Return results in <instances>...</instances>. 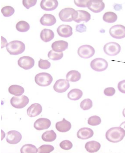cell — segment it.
Returning <instances> with one entry per match:
<instances>
[{
	"instance_id": "11",
	"label": "cell",
	"mask_w": 125,
	"mask_h": 153,
	"mask_svg": "<svg viewBox=\"0 0 125 153\" xmlns=\"http://www.w3.org/2000/svg\"><path fill=\"white\" fill-rule=\"evenodd\" d=\"M34 60L32 57L29 56H24L20 57L18 61V65L25 70H29L34 66Z\"/></svg>"
},
{
	"instance_id": "43",
	"label": "cell",
	"mask_w": 125,
	"mask_h": 153,
	"mask_svg": "<svg viewBox=\"0 0 125 153\" xmlns=\"http://www.w3.org/2000/svg\"><path fill=\"white\" fill-rule=\"evenodd\" d=\"M86 26L83 24L77 25L76 26V31L80 33L86 32Z\"/></svg>"
},
{
	"instance_id": "21",
	"label": "cell",
	"mask_w": 125,
	"mask_h": 153,
	"mask_svg": "<svg viewBox=\"0 0 125 153\" xmlns=\"http://www.w3.org/2000/svg\"><path fill=\"white\" fill-rule=\"evenodd\" d=\"M55 127L59 131L65 132L69 131L71 128V125L69 121L63 118L62 121L57 122Z\"/></svg>"
},
{
	"instance_id": "10",
	"label": "cell",
	"mask_w": 125,
	"mask_h": 153,
	"mask_svg": "<svg viewBox=\"0 0 125 153\" xmlns=\"http://www.w3.org/2000/svg\"><path fill=\"white\" fill-rule=\"evenodd\" d=\"M105 5L102 0H89L87 3V7L90 11L95 13L101 12L104 8Z\"/></svg>"
},
{
	"instance_id": "25",
	"label": "cell",
	"mask_w": 125,
	"mask_h": 153,
	"mask_svg": "<svg viewBox=\"0 0 125 153\" xmlns=\"http://www.w3.org/2000/svg\"><path fill=\"white\" fill-rule=\"evenodd\" d=\"M81 78V73L78 71L76 70H71L69 71L66 75V80L68 81L76 82L79 80Z\"/></svg>"
},
{
	"instance_id": "29",
	"label": "cell",
	"mask_w": 125,
	"mask_h": 153,
	"mask_svg": "<svg viewBox=\"0 0 125 153\" xmlns=\"http://www.w3.org/2000/svg\"><path fill=\"white\" fill-rule=\"evenodd\" d=\"M103 18L105 22L109 23L115 22L117 20V16L116 14L112 12H108L104 14Z\"/></svg>"
},
{
	"instance_id": "30",
	"label": "cell",
	"mask_w": 125,
	"mask_h": 153,
	"mask_svg": "<svg viewBox=\"0 0 125 153\" xmlns=\"http://www.w3.org/2000/svg\"><path fill=\"white\" fill-rule=\"evenodd\" d=\"M21 153H37L38 149L34 145L31 144H27L24 145L20 149Z\"/></svg>"
},
{
	"instance_id": "28",
	"label": "cell",
	"mask_w": 125,
	"mask_h": 153,
	"mask_svg": "<svg viewBox=\"0 0 125 153\" xmlns=\"http://www.w3.org/2000/svg\"><path fill=\"white\" fill-rule=\"evenodd\" d=\"M57 135L53 130L47 131L42 135V138L44 141L47 142H52L56 139Z\"/></svg>"
},
{
	"instance_id": "39",
	"label": "cell",
	"mask_w": 125,
	"mask_h": 153,
	"mask_svg": "<svg viewBox=\"0 0 125 153\" xmlns=\"http://www.w3.org/2000/svg\"><path fill=\"white\" fill-rule=\"evenodd\" d=\"M37 1V0H23L22 3L24 6L27 9H29L30 7L34 6Z\"/></svg>"
},
{
	"instance_id": "33",
	"label": "cell",
	"mask_w": 125,
	"mask_h": 153,
	"mask_svg": "<svg viewBox=\"0 0 125 153\" xmlns=\"http://www.w3.org/2000/svg\"><path fill=\"white\" fill-rule=\"evenodd\" d=\"M1 12L4 16L8 17L14 14L15 10L11 6H7L3 7L1 10Z\"/></svg>"
},
{
	"instance_id": "9",
	"label": "cell",
	"mask_w": 125,
	"mask_h": 153,
	"mask_svg": "<svg viewBox=\"0 0 125 153\" xmlns=\"http://www.w3.org/2000/svg\"><path fill=\"white\" fill-rule=\"evenodd\" d=\"M77 53L81 57L87 59L92 57L95 53L94 48L88 45H84L80 46L78 49Z\"/></svg>"
},
{
	"instance_id": "12",
	"label": "cell",
	"mask_w": 125,
	"mask_h": 153,
	"mask_svg": "<svg viewBox=\"0 0 125 153\" xmlns=\"http://www.w3.org/2000/svg\"><path fill=\"white\" fill-rule=\"evenodd\" d=\"M22 139V135L18 131L12 130L8 132L6 138L7 142L11 144H16L19 142Z\"/></svg>"
},
{
	"instance_id": "13",
	"label": "cell",
	"mask_w": 125,
	"mask_h": 153,
	"mask_svg": "<svg viewBox=\"0 0 125 153\" xmlns=\"http://www.w3.org/2000/svg\"><path fill=\"white\" fill-rule=\"evenodd\" d=\"M70 86V84L68 81L60 79L56 81L53 86V88L56 92L61 93L66 91Z\"/></svg>"
},
{
	"instance_id": "41",
	"label": "cell",
	"mask_w": 125,
	"mask_h": 153,
	"mask_svg": "<svg viewBox=\"0 0 125 153\" xmlns=\"http://www.w3.org/2000/svg\"><path fill=\"white\" fill-rule=\"evenodd\" d=\"M115 92V90L113 87H108L105 88L104 90V93L105 95L107 96H112Z\"/></svg>"
},
{
	"instance_id": "6",
	"label": "cell",
	"mask_w": 125,
	"mask_h": 153,
	"mask_svg": "<svg viewBox=\"0 0 125 153\" xmlns=\"http://www.w3.org/2000/svg\"><path fill=\"white\" fill-rule=\"evenodd\" d=\"M29 99L26 96L13 97L10 100L11 105L14 108L21 109L25 107L29 103Z\"/></svg>"
},
{
	"instance_id": "5",
	"label": "cell",
	"mask_w": 125,
	"mask_h": 153,
	"mask_svg": "<svg viewBox=\"0 0 125 153\" xmlns=\"http://www.w3.org/2000/svg\"><path fill=\"white\" fill-rule=\"evenodd\" d=\"M90 66L94 70L98 72L104 71L107 68L108 64L104 59L101 58H95L91 62Z\"/></svg>"
},
{
	"instance_id": "2",
	"label": "cell",
	"mask_w": 125,
	"mask_h": 153,
	"mask_svg": "<svg viewBox=\"0 0 125 153\" xmlns=\"http://www.w3.org/2000/svg\"><path fill=\"white\" fill-rule=\"evenodd\" d=\"M7 50L10 55H17L23 52L25 49V44L21 41L14 40L8 43Z\"/></svg>"
},
{
	"instance_id": "4",
	"label": "cell",
	"mask_w": 125,
	"mask_h": 153,
	"mask_svg": "<svg viewBox=\"0 0 125 153\" xmlns=\"http://www.w3.org/2000/svg\"><path fill=\"white\" fill-rule=\"evenodd\" d=\"M103 50L107 55L109 56H115L120 52L121 47L118 43L111 42L105 44L103 47Z\"/></svg>"
},
{
	"instance_id": "38",
	"label": "cell",
	"mask_w": 125,
	"mask_h": 153,
	"mask_svg": "<svg viewBox=\"0 0 125 153\" xmlns=\"http://www.w3.org/2000/svg\"><path fill=\"white\" fill-rule=\"evenodd\" d=\"M51 66L50 63L48 60H44L40 58L38 61V66L41 69H47L50 68Z\"/></svg>"
},
{
	"instance_id": "22",
	"label": "cell",
	"mask_w": 125,
	"mask_h": 153,
	"mask_svg": "<svg viewBox=\"0 0 125 153\" xmlns=\"http://www.w3.org/2000/svg\"><path fill=\"white\" fill-rule=\"evenodd\" d=\"M40 21L43 25L51 26L55 24L56 20L55 17L53 15L45 14L41 18Z\"/></svg>"
},
{
	"instance_id": "19",
	"label": "cell",
	"mask_w": 125,
	"mask_h": 153,
	"mask_svg": "<svg viewBox=\"0 0 125 153\" xmlns=\"http://www.w3.org/2000/svg\"><path fill=\"white\" fill-rule=\"evenodd\" d=\"M94 133L91 129L86 127L82 128L80 129L77 133V137L82 139H86L92 137Z\"/></svg>"
},
{
	"instance_id": "27",
	"label": "cell",
	"mask_w": 125,
	"mask_h": 153,
	"mask_svg": "<svg viewBox=\"0 0 125 153\" xmlns=\"http://www.w3.org/2000/svg\"><path fill=\"white\" fill-rule=\"evenodd\" d=\"M8 91L10 94L15 96L21 95L24 92L23 87L19 85H12L10 86L8 88Z\"/></svg>"
},
{
	"instance_id": "18",
	"label": "cell",
	"mask_w": 125,
	"mask_h": 153,
	"mask_svg": "<svg viewBox=\"0 0 125 153\" xmlns=\"http://www.w3.org/2000/svg\"><path fill=\"white\" fill-rule=\"evenodd\" d=\"M42 108L41 105L38 103L32 104L27 109V113L30 117H35L40 114L42 112Z\"/></svg>"
},
{
	"instance_id": "17",
	"label": "cell",
	"mask_w": 125,
	"mask_h": 153,
	"mask_svg": "<svg viewBox=\"0 0 125 153\" xmlns=\"http://www.w3.org/2000/svg\"><path fill=\"white\" fill-rule=\"evenodd\" d=\"M72 28L67 25L62 24L59 26L57 28V31L60 36L67 38L71 36L73 34Z\"/></svg>"
},
{
	"instance_id": "16",
	"label": "cell",
	"mask_w": 125,
	"mask_h": 153,
	"mask_svg": "<svg viewBox=\"0 0 125 153\" xmlns=\"http://www.w3.org/2000/svg\"><path fill=\"white\" fill-rule=\"evenodd\" d=\"M58 5V2L56 0H42L40 4L41 8L47 11L54 10L57 7Z\"/></svg>"
},
{
	"instance_id": "34",
	"label": "cell",
	"mask_w": 125,
	"mask_h": 153,
	"mask_svg": "<svg viewBox=\"0 0 125 153\" xmlns=\"http://www.w3.org/2000/svg\"><path fill=\"white\" fill-rule=\"evenodd\" d=\"M93 106L92 100L89 98H86L82 100L80 103V107L84 110H89Z\"/></svg>"
},
{
	"instance_id": "24",
	"label": "cell",
	"mask_w": 125,
	"mask_h": 153,
	"mask_svg": "<svg viewBox=\"0 0 125 153\" xmlns=\"http://www.w3.org/2000/svg\"><path fill=\"white\" fill-rule=\"evenodd\" d=\"M101 146V145L99 143L95 141L92 140L86 142L85 147L88 152L94 153L98 151Z\"/></svg>"
},
{
	"instance_id": "20",
	"label": "cell",
	"mask_w": 125,
	"mask_h": 153,
	"mask_svg": "<svg viewBox=\"0 0 125 153\" xmlns=\"http://www.w3.org/2000/svg\"><path fill=\"white\" fill-rule=\"evenodd\" d=\"M68 44L67 42L63 40H59L53 42L51 47L54 51L57 52H62L68 48Z\"/></svg>"
},
{
	"instance_id": "15",
	"label": "cell",
	"mask_w": 125,
	"mask_h": 153,
	"mask_svg": "<svg viewBox=\"0 0 125 153\" xmlns=\"http://www.w3.org/2000/svg\"><path fill=\"white\" fill-rule=\"evenodd\" d=\"M51 122L48 119L40 118L35 122L34 127L36 130H41L48 129L51 126Z\"/></svg>"
},
{
	"instance_id": "45",
	"label": "cell",
	"mask_w": 125,
	"mask_h": 153,
	"mask_svg": "<svg viewBox=\"0 0 125 153\" xmlns=\"http://www.w3.org/2000/svg\"><path fill=\"white\" fill-rule=\"evenodd\" d=\"M120 126L123 128L125 131V121L121 124L120 125Z\"/></svg>"
},
{
	"instance_id": "7",
	"label": "cell",
	"mask_w": 125,
	"mask_h": 153,
	"mask_svg": "<svg viewBox=\"0 0 125 153\" xmlns=\"http://www.w3.org/2000/svg\"><path fill=\"white\" fill-rule=\"evenodd\" d=\"M76 11L71 8H66L62 9L59 13V17L62 21L71 22L73 20Z\"/></svg>"
},
{
	"instance_id": "8",
	"label": "cell",
	"mask_w": 125,
	"mask_h": 153,
	"mask_svg": "<svg viewBox=\"0 0 125 153\" xmlns=\"http://www.w3.org/2000/svg\"><path fill=\"white\" fill-rule=\"evenodd\" d=\"M109 33L112 37L120 39L125 37V27L120 24L112 27L109 30Z\"/></svg>"
},
{
	"instance_id": "3",
	"label": "cell",
	"mask_w": 125,
	"mask_h": 153,
	"mask_svg": "<svg viewBox=\"0 0 125 153\" xmlns=\"http://www.w3.org/2000/svg\"><path fill=\"white\" fill-rule=\"evenodd\" d=\"M36 83L41 86H46L50 85L53 81V78L50 74L41 72L36 74L35 77Z\"/></svg>"
},
{
	"instance_id": "46",
	"label": "cell",
	"mask_w": 125,
	"mask_h": 153,
	"mask_svg": "<svg viewBox=\"0 0 125 153\" xmlns=\"http://www.w3.org/2000/svg\"><path fill=\"white\" fill-rule=\"evenodd\" d=\"M122 114L125 117V108L123 110Z\"/></svg>"
},
{
	"instance_id": "44",
	"label": "cell",
	"mask_w": 125,
	"mask_h": 153,
	"mask_svg": "<svg viewBox=\"0 0 125 153\" xmlns=\"http://www.w3.org/2000/svg\"><path fill=\"white\" fill-rule=\"evenodd\" d=\"M1 48H3L6 46V45L8 43L6 39L4 37L1 36Z\"/></svg>"
},
{
	"instance_id": "32",
	"label": "cell",
	"mask_w": 125,
	"mask_h": 153,
	"mask_svg": "<svg viewBox=\"0 0 125 153\" xmlns=\"http://www.w3.org/2000/svg\"><path fill=\"white\" fill-rule=\"evenodd\" d=\"M48 56L51 59L53 60H57L62 58L63 56V54L62 52H57L52 50L48 53Z\"/></svg>"
},
{
	"instance_id": "1",
	"label": "cell",
	"mask_w": 125,
	"mask_h": 153,
	"mask_svg": "<svg viewBox=\"0 0 125 153\" xmlns=\"http://www.w3.org/2000/svg\"><path fill=\"white\" fill-rule=\"evenodd\" d=\"M125 136V131L120 126L113 127L106 132V139L109 141L117 143L122 140Z\"/></svg>"
},
{
	"instance_id": "23",
	"label": "cell",
	"mask_w": 125,
	"mask_h": 153,
	"mask_svg": "<svg viewBox=\"0 0 125 153\" xmlns=\"http://www.w3.org/2000/svg\"><path fill=\"white\" fill-rule=\"evenodd\" d=\"M54 33L52 30L47 28L42 29L40 34L41 39L45 42L50 41L54 38Z\"/></svg>"
},
{
	"instance_id": "36",
	"label": "cell",
	"mask_w": 125,
	"mask_h": 153,
	"mask_svg": "<svg viewBox=\"0 0 125 153\" xmlns=\"http://www.w3.org/2000/svg\"><path fill=\"white\" fill-rule=\"evenodd\" d=\"M101 122L100 118L97 115H94L90 117L88 120V124L92 126H96L100 124Z\"/></svg>"
},
{
	"instance_id": "40",
	"label": "cell",
	"mask_w": 125,
	"mask_h": 153,
	"mask_svg": "<svg viewBox=\"0 0 125 153\" xmlns=\"http://www.w3.org/2000/svg\"><path fill=\"white\" fill-rule=\"evenodd\" d=\"M89 0H74L75 4L77 7H87V4Z\"/></svg>"
},
{
	"instance_id": "37",
	"label": "cell",
	"mask_w": 125,
	"mask_h": 153,
	"mask_svg": "<svg viewBox=\"0 0 125 153\" xmlns=\"http://www.w3.org/2000/svg\"><path fill=\"white\" fill-rule=\"evenodd\" d=\"M59 145L62 149L65 150H69L73 146L72 142L68 140L62 141L60 143Z\"/></svg>"
},
{
	"instance_id": "26",
	"label": "cell",
	"mask_w": 125,
	"mask_h": 153,
	"mask_svg": "<svg viewBox=\"0 0 125 153\" xmlns=\"http://www.w3.org/2000/svg\"><path fill=\"white\" fill-rule=\"evenodd\" d=\"M83 92L81 90L74 88L71 90L68 93L67 97L70 99L76 100L80 99L82 96Z\"/></svg>"
},
{
	"instance_id": "14",
	"label": "cell",
	"mask_w": 125,
	"mask_h": 153,
	"mask_svg": "<svg viewBox=\"0 0 125 153\" xmlns=\"http://www.w3.org/2000/svg\"><path fill=\"white\" fill-rule=\"evenodd\" d=\"M76 11L73 20L75 22L77 23H79L82 21L87 22L90 19L91 15L87 11L80 10Z\"/></svg>"
},
{
	"instance_id": "42",
	"label": "cell",
	"mask_w": 125,
	"mask_h": 153,
	"mask_svg": "<svg viewBox=\"0 0 125 153\" xmlns=\"http://www.w3.org/2000/svg\"><path fill=\"white\" fill-rule=\"evenodd\" d=\"M117 87L120 92L125 94V80L121 81L118 83Z\"/></svg>"
},
{
	"instance_id": "35",
	"label": "cell",
	"mask_w": 125,
	"mask_h": 153,
	"mask_svg": "<svg viewBox=\"0 0 125 153\" xmlns=\"http://www.w3.org/2000/svg\"><path fill=\"white\" fill-rule=\"evenodd\" d=\"M54 148L52 145L49 144L42 145L38 149V153H50L53 151Z\"/></svg>"
},
{
	"instance_id": "31",
	"label": "cell",
	"mask_w": 125,
	"mask_h": 153,
	"mask_svg": "<svg viewBox=\"0 0 125 153\" xmlns=\"http://www.w3.org/2000/svg\"><path fill=\"white\" fill-rule=\"evenodd\" d=\"M16 27L17 30L21 32L27 31L30 28V26L26 21L21 20L19 21L16 24Z\"/></svg>"
}]
</instances>
